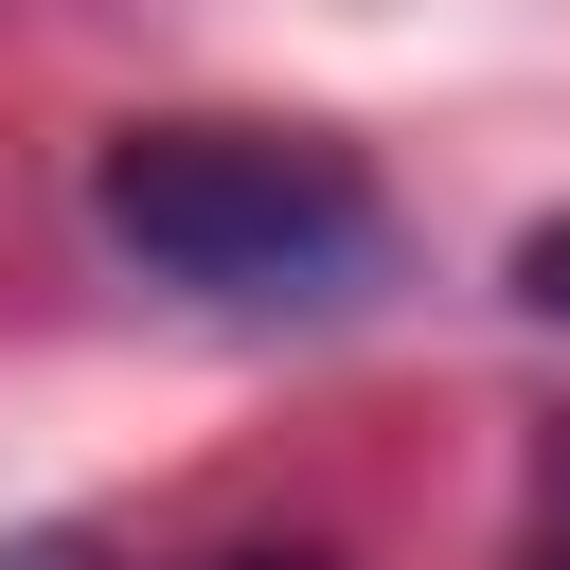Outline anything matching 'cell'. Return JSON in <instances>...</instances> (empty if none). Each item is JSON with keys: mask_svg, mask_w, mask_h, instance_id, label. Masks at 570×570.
I'll list each match as a JSON object with an SVG mask.
<instances>
[{"mask_svg": "<svg viewBox=\"0 0 570 570\" xmlns=\"http://www.w3.org/2000/svg\"><path fill=\"white\" fill-rule=\"evenodd\" d=\"M89 232H107L142 285L214 303V321H338V303L374 285V249H392V214H374V178H356L338 142H303V125H214V107L107 125V142H89Z\"/></svg>", "mask_w": 570, "mask_h": 570, "instance_id": "obj_1", "label": "cell"}, {"mask_svg": "<svg viewBox=\"0 0 570 570\" xmlns=\"http://www.w3.org/2000/svg\"><path fill=\"white\" fill-rule=\"evenodd\" d=\"M517 303H534V321H570V214H534V232H517Z\"/></svg>", "mask_w": 570, "mask_h": 570, "instance_id": "obj_2", "label": "cell"}, {"mask_svg": "<svg viewBox=\"0 0 570 570\" xmlns=\"http://www.w3.org/2000/svg\"><path fill=\"white\" fill-rule=\"evenodd\" d=\"M0 570H89V552H71V534H36V552H0Z\"/></svg>", "mask_w": 570, "mask_h": 570, "instance_id": "obj_3", "label": "cell"}, {"mask_svg": "<svg viewBox=\"0 0 570 570\" xmlns=\"http://www.w3.org/2000/svg\"><path fill=\"white\" fill-rule=\"evenodd\" d=\"M214 570H338V552H214Z\"/></svg>", "mask_w": 570, "mask_h": 570, "instance_id": "obj_4", "label": "cell"}, {"mask_svg": "<svg viewBox=\"0 0 570 570\" xmlns=\"http://www.w3.org/2000/svg\"><path fill=\"white\" fill-rule=\"evenodd\" d=\"M552 570H570V481H552Z\"/></svg>", "mask_w": 570, "mask_h": 570, "instance_id": "obj_5", "label": "cell"}]
</instances>
